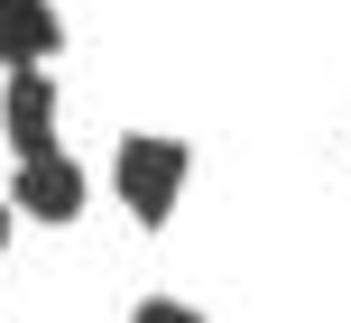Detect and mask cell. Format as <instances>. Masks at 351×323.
I'll list each match as a JSON object with an SVG mask.
<instances>
[{
  "instance_id": "obj_1",
  "label": "cell",
  "mask_w": 351,
  "mask_h": 323,
  "mask_svg": "<svg viewBox=\"0 0 351 323\" xmlns=\"http://www.w3.org/2000/svg\"><path fill=\"white\" fill-rule=\"evenodd\" d=\"M185 176H194V148L167 139V129H130L121 157H111V185H121L130 222H148V231H158L176 203H185Z\"/></svg>"
},
{
  "instance_id": "obj_6",
  "label": "cell",
  "mask_w": 351,
  "mask_h": 323,
  "mask_svg": "<svg viewBox=\"0 0 351 323\" xmlns=\"http://www.w3.org/2000/svg\"><path fill=\"white\" fill-rule=\"evenodd\" d=\"M10 213H19V203H10V194H0V240H10Z\"/></svg>"
},
{
  "instance_id": "obj_4",
  "label": "cell",
  "mask_w": 351,
  "mask_h": 323,
  "mask_svg": "<svg viewBox=\"0 0 351 323\" xmlns=\"http://www.w3.org/2000/svg\"><path fill=\"white\" fill-rule=\"evenodd\" d=\"M56 47H65L56 0H0V74H37Z\"/></svg>"
},
{
  "instance_id": "obj_2",
  "label": "cell",
  "mask_w": 351,
  "mask_h": 323,
  "mask_svg": "<svg viewBox=\"0 0 351 323\" xmlns=\"http://www.w3.org/2000/svg\"><path fill=\"white\" fill-rule=\"evenodd\" d=\"M0 139L19 148V166L28 157H56V74H0Z\"/></svg>"
},
{
  "instance_id": "obj_3",
  "label": "cell",
  "mask_w": 351,
  "mask_h": 323,
  "mask_svg": "<svg viewBox=\"0 0 351 323\" xmlns=\"http://www.w3.org/2000/svg\"><path fill=\"white\" fill-rule=\"evenodd\" d=\"M10 203H19L28 222H47V231H56V222L84 213V166H74L65 148H56V157H28V166H19V185H10Z\"/></svg>"
},
{
  "instance_id": "obj_5",
  "label": "cell",
  "mask_w": 351,
  "mask_h": 323,
  "mask_svg": "<svg viewBox=\"0 0 351 323\" xmlns=\"http://www.w3.org/2000/svg\"><path fill=\"white\" fill-rule=\"evenodd\" d=\"M130 323H204V314L176 305V296H139V305H130Z\"/></svg>"
}]
</instances>
